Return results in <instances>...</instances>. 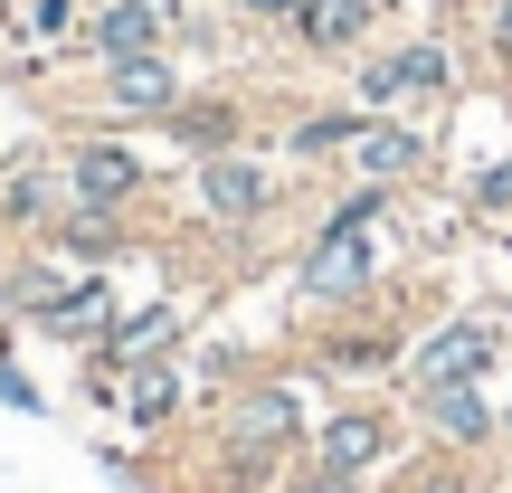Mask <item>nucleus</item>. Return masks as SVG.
<instances>
[{
    "label": "nucleus",
    "mask_w": 512,
    "mask_h": 493,
    "mask_svg": "<svg viewBox=\"0 0 512 493\" xmlns=\"http://www.w3.org/2000/svg\"><path fill=\"white\" fill-rule=\"evenodd\" d=\"M313 437V370H247L228 399H209V484L275 493Z\"/></svg>",
    "instance_id": "nucleus-1"
},
{
    "label": "nucleus",
    "mask_w": 512,
    "mask_h": 493,
    "mask_svg": "<svg viewBox=\"0 0 512 493\" xmlns=\"http://www.w3.org/2000/svg\"><path fill=\"white\" fill-rule=\"evenodd\" d=\"M399 285V247H389V228H304L294 238V266H285V294L294 313H351L370 304V294Z\"/></svg>",
    "instance_id": "nucleus-2"
},
{
    "label": "nucleus",
    "mask_w": 512,
    "mask_h": 493,
    "mask_svg": "<svg viewBox=\"0 0 512 493\" xmlns=\"http://www.w3.org/2000/svg\"><path fill=\"white\" fill-rule=\"evenodd\" d=\"M512 361V304H465L408 332L399 389H456V380H503Z\"/></svg>",
    "instance_id": "nucleus-3"
},
{
    "label": "nucleus",
    "mask_w": 512,
    "mask_h": 493,
    "mask_svg": "<svg viewBox=\"0 0 512 493\" xmlns=\"http://www.w3.org/2000/svg\"><path fill=\"white\" fill-rule=\"evenodd\" d=\"M408 361V313H399V285L370 294L351 313H323V332H304V370L313 380H342V389H370V380H399Z\"/></svg>",
    "instance_id": "nucleus-4"
},
{
    "label": "nucleus",
    "mask_w": 512,
    "mask_h": 493,
    "mask_svg": "<svg viewBox=\"0 0 512 493\" xmlns=\"http://www.w3.org/2000/svg\"><path fill=\"white\" fill-rule=\"evenodd\" d=\"M190 323H200L190 294H143V304H124L105 342L76 351V389H86V408H114V380H124V370L162 361V351H190Z\"/></svg>",
    "instance_id": "nucleus-5"
},
{
    "label": "nucleus",
    "mask_w": 512,
    "mask_h": 493,
    "mask_svg": "<svg viewBox=\"0 0 512 493\" xmlns=\"http://www.w3.org/2000/svg\"><path fill=\"white\" fill-rule=\"evenodd\" d=\"M190 95V57L181 48H143V57H114V67H86V124H114V133H162L171 105Z\"/></svg>",
    "instance_id": "nucleus-6"
},
{
    "label": "nucleus",
    "mask_w": 512,
    "mask_h": 493,
    "mask_svg": "<svg viewBox=\"0 0 512 493\" xmlns=\"http://www.w3.org/2000/svg\"><path fill=\"white\" fill-rule=\"evenodd\" d=\"M285 200H294L285 162L256 152V143L247 152H219V162H190V209H200L219 238H256V228H275Z\"/></svg>",
    "instance_id": "nucleus-7"
},
{
    "label": "nucleus",
    "mask_w": 512,
    "mask_h": 493,
    "mask_svg": "<svg viewBox=\"0 0 512 493\" xmlns=\"http://www.w3.org/2000/svg\"><path fill=\"white\" fill-rule=\"evenodd\" d=\"M57 162H67V200L76 209H133V219H143L152 190H162V162H152L133 133H114V124H76L67 143H57Z\"/></svg>",
    "instance_id": "nucleus-8"
},
{
    "label": "nucleus",
    "mask_w": 512,
    "mask_h": 493,
    "mask_svg": "<svg viewBox=\"0 0 512 493\" xmlns=\"http://www.w3.org/2000/svg\"><path fill=\"white\" fill-rule=\"evenodd\" d=\"M399 446H408V418H399L389 399H370V389H351V399L313 408L304 456H313V465H332V475H370V484H380L389 465H399Z\"/></svg>",
    "instance_id": "nucleus-9"
},
{
    "label": "nucleus",
    "mask_w": 512,
    "mask_h": 493,
    "mask_svg": "<svg viewBox=\"0 0 512 493\" xmlns=\"http://www.w3.org/2000/svg\"><path fill=\"white\" fill-rule=\"evenodd\" d=\"M256 95H238V86H190L181 105H171V124H162V152L171 162H219V152H247L256 143Z\"/></svg>",
    "instance_id": "nucleus-10"
},
{
    "label": "nucleus",
    "mask_w": 512,
    "mask_h": 493,
    "mask_svg": "<svg viewBox=\"0 0 512 493\" xmlns=\"http://www.w3.org/2000/svg\"><path fill=\"white\" fill-rule=\"evenodd\" d=\"M408 427H418L437 456H494V446H503V399H494V380L408 389Z\"/></svg>",
    "instance_id": "nucleus-11"
},
{
    "label": "nucleus",
    "mask_w": 512,
    "mask_h": 493,
    "mask_svg": "<svg viewBox=\"0 0 512 493\" xmlns=\"http://www.w3.org/2000/svg\"><path fill=\"white\" fill-rule=\"evenodd\" d=\"M76 19H86V0H0V67L10 76L76 67Z\"/></svg>",
    "instance_id": "nucleus-12"
},
{
    "label": "nucleus",
    "mask_w": 512,
    "mask_h": 493,
    "mask_svg": "<svg viewBox=\"0 0 512 493\" xmlns=\"http://www.w3.org/2000/svg\"><path fill=\"white\" fill-rule=\"evenodd\" d=\"M437 171V133L418 114H370L361 143L342 152V181H380V190H418Z\"/></svg>",
    "instance_id": "nucleus-13"
},
{
    "label": "nucleus",
    "mask_w": 512,
    "mask_h": 493,
    "mask_svg": "<svg viewBox=\"0 0 512 493\" xmlns=\"http://www.w3.org/2000/svg\"><path fill=\"white\" fill-rule=\"evenodd\" d=\"M190 408H200V389H190V351H162V361H143V370L114 380V408H105V418H124L133 437L152 446V437H171Z\"/></svg>",
    "instance_id": "nucleus-14"
},
{
    "label": "nucleus",
    "mask_w": 512,
    "mask_h": 493,
    "mask_svg": "<svg viewBox=\"0 0 512 493\" xmlns=\"http://www.w3.org/2000/svg\"><path fill=\"white\" fill-rule=\"evenodd\" d=\"M67 209L76 200H67V162H57V152H10V162H0V228H10L19 247L48 238Z\"/></svg>",
    "instance_id": "nucleus-15"
},
{
    "label": "nucleus",
    "mask_w": 512,
    "mask_h": 493,
    "mask_svg": "<svg viewBox=\"0 0 512 493\" xmlns=\"http://www.w3.org/2000/svg\"><path fill=\"white\" fill-rule=\"evenodd\" d=\"M171 48V0H86L76 19V67H114V57Z\"/></svg>",
    "instance_id": "nucleus-16"
},
{
    "label": "nucleus",
    "mask_w": 512,
    "mask_h": 493,
    "mask_svg": "<svg viewBox=\"0 0 512 493\" xmlns=\"http://www.w3.org/2000/svg\"><path fill=\"white\" fill-rule=\"evenodd\" d=\"M29 247H48V256H67L76 275H95V266H133V256L152 247V219H133V209H67V219H57L48 238H29Z\"/></svg>",
    "instance_id": "nucleus-17"
},
{
    "label": "nucleus",
    "mask_w": 512,
    "mask_h": 493,
    "mask_svg": "<svg viewBox=\"0 0 512 493\" xmlns=\"http://www.w3.org/2000/svg\"><path fill=\"white\" fill-rule=\"evenodd\" d=\"M361 124H370V105H285L275 114V162L285 171H332L351 143H361Z\"/></svg>",
    "instance_id": "nucleus-18"
},
{
    "label": "nucleus",
    "mask_w": 512,
    "mask_h": 493,
    "mask_svg": "<svg viewBox=\"0 0 512 493\" xmlns=\"http://www.w3.org/2000/svg\"><path fill=\"white\" fill-rule=\"evenodd\" d=\"M389 19V0H304L285 29L294 57H313V67H351V57L370 48V29Z\"/></svg>",
    "instance_id": "nucleus-19"
},
{
    "label": "nucleus",
    "mask_w": 512,
    "mask_h": 493,
    "mask_svg": "<svg viewBox=\"0 0 512 493\" xmlns=\"http://www.w3.org/2000/svg\"><path fill=\"white\" fill-rule=\"evenodd\" d=\"M389 67H399V114H437V105H456V86H465V57H456L446 29L389 38Z\"/></svg>",
    "instance_id": "nucleus-20"
},
{
    "label": "nucleus",
    "mask_w": 512,
    "mask_h": 493,
    "mask_svg": "<svg viewBox=\"0 0 512 493\" xmlns=\"http://www.w3.org/2000/svg\"><path fill=\"white\" fill-rule=\"evenodd\" d=\"M124 304H133V294H124V266H95V275H67V294H57L29 332L86 351V342H105V332H114V313H124Z\"/></svg>",
    "instance_id": "nucleus-21"
},
{
    "label": "nucleus",
    "mask_w": 512,
    "mask_h": 493,
    "mask_svg": "<svg viewBox=\"0 0 512 493\" xmlns=\"http://www.w3.org/2000/svg\"><path fill=\"white\" fill-rule=\"evenodd\" d=\"M399 493H484V475H475V456H437V446H427L399 475Z\"/></svg>",
    "instance_id": "nucleus-22"
},
{
    "label": "nucleus",
    "mask_w": 512,
    "mask_h": 493,
    "mask_svg": "<svg viewBox=\"0 0 512 493\" xmlns=\"http://www.w3.org/2000/svg\"><path fill=\"white\" fill-rule=\"evenodd\" d=\"M465 209H475V219H512V152L465 171Z\"/></svg>",
    "instance_id": "nucleus-23"
},
{
    "label": "nucleus",
    "mask_w": 512,
    "mask_h": 493,
    "mask_svg": "<svg viewBox=\"0 0 512 493\" xmlns=\"http://www.w3.org/2000/svg\"><path fill=\"white\" fill-rule=\"evenodd\" d=\"M0 408H10V418H48V389L29 380V361H19V351H0Z\"/></svg>",
    "instance_id": "nucleus-24"
},
{
    "label": "nucleus",
    "mask_w": 512,
    "mask_h": 493,
    "mask_svg": "<svg viewBox=\"0 0 512 493\" xmlns=\"http://www.w3.org/2000/svg\"><path fill=\"white\" fill-rule=\"evenodd\" d=\"M275 493H370V475H332V465L294 456V465H285V484H275Z\"/></svg>",
    "instance_id": "nucleus-25"
},
{
    "label": "nucleus",
    "mask_w": 512,
    "mask_h": 493,
    "mask_svg": "<svg viewBox=\"0 0 512 493\" xmlns=\"http://www.w3.org/2000/svg\"><path fill=\"white\" fill-rule=\"evenodd\" d=\"M219 10L238 19V29H275V38H285V29H294V10H304V0H219Z\"/></svg>",
    "instance_id": "nucleus-26"
},
{
    "label": "nucleus",
    "mask_w": 512,
    "mask_h": 493,
    "mask_svg": "<svg viewBox=\"0 0 512 493\" xmlns=\"http://www.w3.org/2000/svg\"><path fill=\"white\" fill-rule=\"evenodd\" d=\"M475 29L494 48V67H512V0H475Z\"/></svg>",
    "instance_id": "nucleus-27"
},
{
    "label": "nucleus",
    "mask_w": 512,
    "mask_h": 493,
    "mask_svg": "<svg viewBox=\"0 0 512 493\" xmlns=\"http://www.w3.org/2000/svg\"><path fill=\"white\" fill-rule=\"evenodd\" d=\"M494 399H503V446H512V361H503V389H494Z\"/></svg>",
    "instance_id": "nucleus-28"
},
{
    "label": "nucleus",
    "mask_w": 512,
    "mask_h": 493,
    "mask_svg": "<svg viewBox=\"0 0 512 493\" xmlns=\"http://www.w3.org/2000/svg\"><path fill=\"white\" fill-rule=\"evenodd\" d=\"M10 247H19V238H10V228H0V266H10Z\"/></svg>",
    "instance_id": "nucleus-29"
},
{
    "label": "nucleus",
    "mask_w": 512,
    "mask_h": 493,
    "mask_svg": "<svg viewBox=\"0 0 512 493\" xmlns=\"http://www.w3.org/2000/svg\"><path fill=\"white\" fill-rule=\"evenodd\" d=\"M503 493H512V465H503Z\"/></svg>",
    "instance_id": "nucleus-30"
},
{
    "label": "nucleus",
    "mask_w": 512,
    "mask_h": 493,
    "mask_svg": "<svg viewBox=\"0 0 512 493\" xmlns=\"http://www.w3.org/2000/svg\"><path fill=\"white\" fill-rule=\"evenodd\" d=\"M0 162H10V152H0Z\"/></svg>",
    "instance_id": "nucleus-31"
}]
</instances>
